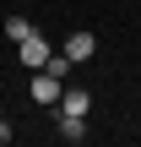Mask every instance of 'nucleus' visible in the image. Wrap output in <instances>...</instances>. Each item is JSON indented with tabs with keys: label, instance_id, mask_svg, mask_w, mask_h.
Masks as SVG:
<instances>
[{
	"label": "nucleus",
	"instance_id": "f03ea898",
	"mask_svg": "<svg viewBox=\"0 0 141 147\" xmlns=\"http://www.w3.org/2000/svg\"><path fill=\"white\" fill-rule=\"evenodd\" d=\"M27 93H33V104H43V109H54V104H60V76H49V71H33V82H27Z\"/></svg>",
	"mask_w": 141,
	"mask_h": 147
},
{
	"label": "nucleus",
	"instance_id": "0eeeda50",
	"mask_svg": "<svg viewBox=\"0 0 141 147\" xmlns=\"http://www.w3.org/2000/svg\"><path fill=\"white\" fill-rule=\"evenodd\" d=\"M27 33H38V27H33L27 16H5V38H11V44H22Z\"/></svg>",
	"mask_w": 141,
	"mask_h": 147
},
{
	"label": "nucleus",
	"instance_id": "39448f33",
	"mask_svg": "<svg viewBox=\"0 0 141 147\" xmlns=\"http://www.w3.org/2000/svg\"><path fill=\"white\" fill-rule=\"evenodd\" d=\"M54 115H60V109H54ZM54 131H60L65 142H82V136H87V115H60V125H54Z\"/></svg>",
	"mask_w": 141,
	"mask_h": 147
},
{
	"label": "nucleus",
	"instance_id": "6e6552de",
	"mask_svg": "<svg viewBox=\"0 0 141 147\" xmlns=\"http://www.w3.org/2000/svg\"><path fill=\"white\" fill-rule=\"evenodd\" d=\"M5 142H11V120H0V147H5Z\"/></svg>",
	"mask_w": 141,
	"mask_h": 147
},
{
	"label": "nucleus",
	"instance_id": "7ed1b4c3",
	"mask_svg": "<svg viewBox=\"0 0 141 147\" xmlns=\"http://www.w3.org/2000/svg\"><path fill=\"white\" fill-rule=\"evenodd\" d=\"M60 115H87L92 109V93L87 87H60V104H54Z\"/></svg>",
	"mask_w": 141,
	"mask_h": 147
},
{
	"label": "nucleus",
	"instance_id": "f257e3e1",
	"mask_svg": "<svg viewBox=\"0 0 141 147\" xmlns=\"http://www.w3.org/2000/svg\"><path fill=\"white\" fill-rule=\"evenodd\" d=\"M16 60H22L27 71H38V65L49 60V38H43V33H27V38L16 44Z\"/></svg>",
	"mask_w": 141,
	"mask_h": 147
},
{
	"label": "nucleus",
	"instance_id": "20e7f679",
	"mask_svg": "<svg viewBox=\"0 0 141 147\" xmlns=\"http://www.w3.org/2000/svg\"><path fill=\"white\" fill-rule=\"evenodd\" d=\"M65 55H71V65H82V60L98 55V38H92V33H71V38H65Z\"/></svg>",
	"mask_w": 141,
	"mask_h": 147
},
{
	"label": "nucleus",
	"instance_id": "423d86ee",
	"mask_svg": "<svg viewBox=\"0 0 141 147\" xmlns=\"http://www.w3.org/2000/svg\"><path fill=\"white\" fill-rule=\"evenodd\" d=\"M38 71H49V76H60V82H65V76H71V55H65V49H49V60H43Z\"/></svg>",
	"mask_w": 141,
	"mask_h": 147
}]
</instances>
